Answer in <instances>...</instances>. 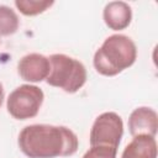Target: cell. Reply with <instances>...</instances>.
<instances>
[{"label":"cell","mask_w":158,"mask_h":158,"mask_svg":"<svg viewBox=\"0 0 158 158\" xmlns=\"http://www.w3.org/2000/svg\"><path fill=\"white\" fill-rule=\"evenodd\" d=\"M17 143L21 152L28 158L70 157L79 147V139L70 128L47 123L23 127Z\"/></svg>","instance_id":"cell-1"},{"label":"cell","mask_w":158,"mask_h":158,"mask_svg":"<svg viewBox=\"0 0 158 158\" xmlns=\"http://www.w3.org/2000/svg\"><path fill=\"white\" fill-rule=\"evenodd\" d=\"M137 59V47L126 35L109 36L94 54L96 72L105 77H115L130 68Z\"/></svg>","instance_id":"cell-2"},{"label":"cell","mask_w":158,"mask_h":158,"mask_svg":"<svg viewBox=\"0 0 158 158\" xmlns=\"http://www.w3.org/2000/svg\"><path fill=\"white\" fill-rule=\"evenodd\" d=\"M48 59L51 63V70L46 79L48 85L59 88L68 94H74L84 86L88 74L80 60L63 53L51 54Z\"/></svg>","instance_id":"cell-3"},{"label":"cell","mask_w":158,"mask_h":158,"mask_svg":"<svg viewBox=\"0 0 158 158\" xmlns=\"http://www.w3.org/2000/svg\"><path fill=\"white\" fill-rule=\"evenodd\" d=\"M44 94L42 89L31 84H22L14 89L7 100V112L16 120H28L40 112L43 104Z\"/></svg>","instance_id":"cell-4"},{"label":"cell","mask_w":158,"mask_h":158,"mask_svg":"<svg viewBox=\"0 0 158 158\" xmlns=\"http://www.w3.org/2000/svg\"><path fill=\"white\" fill-rule=\"evenodd\" d=\"M123 135V122L118 114L107 111L100 114L90 130V146H109L118 148Z\"/></svg>","instance_id":"cell-5"},{"label":"cell","mask_w":158,"mask_h":158,"mask_svg":"<svg viewBox=\"0 0 158 158\" xmlns=\"http://www.w3.org/2000/svg\"><path fill=\"white\" fill-rule=\"evenodd\" d=\"M51 70L48 57L40 53H30L23 56L17 63L19 75L30 83H40L47 79Z\"/></svg>","instance_id":"cell-6"},{"label":"cell","mask_w":158,"mask_h":158,"mask_svg":"<svg viewBox=\"0 0 158 158\" xmlns=\"http://www.w3.org/2000/svg\"><path fill=\"white\" fill-rule=\"evenodd\" d=\"M128 131L132 137L139 135L156 137L158 132V115L156 110L147 106L135 109L128 117Z\"/></svg>","instance_id":"cell-7"},{"label":"cell","mask_w":158,"mask_h":158,"mask_svg":"<svg viewBox=\"0 0 158 158\" xmlns=\"http://www.w3.org/2000/svg\"><path fill=\"white\" fill-rule=\"evenodd\" d=\"M105 25L114 31H121L128 27L132 20V9L125 1H111L105 5L102 11Z\"/></svg>","instance_id":"cell-8"},{"label":"cell","mask_w":158,"mask_h":158,"mask_svg":"<svg viewBox=\"0 0 158 158\" xmlns=\"http://www.w3.org/2000/svg\"><path fill=\"white\" fill-rule=\"evenodd\" d=\"M121 158H157L156 137L148 135L135 136L125 147Z\"/></svg>","instance_id":"cell-9"},{"label":"cell","mask_w":158,"mask_h":158,"mask_svg":"<svg viewBox=\"0 0 158 158\" xmlns=\"http://www.w3.org/2000/svg\"><path fill=\"white\" fill-rule=\"evenodd\" d=\"M20 26V19L15 10L7 5H0V36L14 35Z\"/></svg>","instance_id":"cell-10"},{"label":"cell","mask_w":158,"mask_h":158,"mask_svg":"<svg viewBox=\"0 0 158 158\" xmlns=\"http://www.w3.org/2000/svg\"><path fill=\"white\" fill-rule=\"evenodd\" d=\"M15 6L25 16H36L48 10L54 2L49 0H15Z\"/></svg>","instance_id":"cell-11"},{"label":"cell","mask_w":158,"mask_h":158,"mask_svg":"<svg viewBox=\"0 0 158 158\" xmlns=\"http://www.w3.org/2000/svg\"><path fill=\"white\" fill-rule=\"evenodd\" d=\"M117 148L109 146H90L83 158H116Z\"/></svg>","instance_id":"cell-12"},{"label":"cell","mask_w":158,"mask_h":158,"mask_svg":"<svg viewBox=\"0 0 158 158\" xmlns=\"http://www.w3.org/2000/svg\"><path fill=\"white\" fill-rule=\"evenodd\" d=\"M2 101H4V88H2V84L0 83V107L2 105Z\"/></svg>","instance_id":"cell-13"}]
</instances>
